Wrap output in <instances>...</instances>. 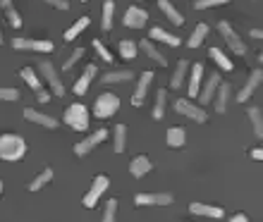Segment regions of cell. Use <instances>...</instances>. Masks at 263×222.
<instances>
[{"label": "cell", "mask_w": 263, "mask_h": 222, "mask_svg": "<svg viewBox=\"0 0 263 222\" xmlns=\"http://www.w3.org/2000/svg\"><path fill=\"white\" fill-rule=\"evenodd\" d=\"M27 155V141L17 134H3L0 136V160L17 163Z\"/></svg>", "instance_id": "obj_1"}, {"label": "cell", "mask_w": 263, "mask_h": 222, "mask_svg": "<svg viewBox=\"0 0 263 222\" xmlns=\"http://www.w3.org/2000/svg\"><path fill=\"white\" fill-rule=\"evenodd\" d=\"M65 122L77 132H86L89 129V110L82 103H72L65 110Z\"/></svg>", "instance_id": "obj_2"}, {"label": "cell", "mask_w": 263, "mask_h": 222, "mask_svg": "<svg viewBox=\"0 0 263 222\" xmlns=\"http://www.w3.org/2000/svg\"><path fill=\"white\" fill-rule=\"evenodd\" d=\"M218 31H220L222 34V38H225V43H228L230 46V50H232V53H235V55H247V43L242 41V38H239V36H237V31L232 27H230L228 22L222 19L220 24H218Z\"/></svg>", "instance_id": "obj_3"}, {"label": "cell", "mask_w": 263, "mask_h": 222, "mask_svg": "<svg viewBox=\"0 0 263 222\" xmlns=\"http://www.w3.org/2000/svg\"><path fill=\"white\" fill-rule=\"evenodd\" d=\"M93 110H96V117H101V119L110 117L112 112L120 110V98L115 96V93H101V96L96 98Z\"/></svg>", "instance_id": "obj_4"}, {"label": "cell", "mask_w": 263, "mask_h": 222, "mask_svg": "<svg viewBox=\"0 0 263 222\" xmlns=\"http://www.w3.org/2000/svg\"><path fill=\"white\" fill-rule=\"evenodd\" d=\"M175 110L180 112V115H184V117H192L194 122H206L208 115L203 112V108H199V105H194L192 100H187V98H180L177 103H175Z\"/></svg>", "instance_id": "obj_5"}, {"label": "cell", "mask_w": 263, "mask_h": 222, "mask_svg": "<svg viewBox=\"0 0 263 222\" xmlns=\"http://www.w3.org/2000/svg\"><path fill=\"white\" fill-rule=\"evenodd\" d=\"M108 139V129H96L93 134H89L84 141H79L74 146V153H77V158H82V155H86V153L91 151V148H96L98 144H103V141Z\"/></svg>", "instance_id": "obj_6"}, {"label": "cell", "mask_w": 263, "mask_h": 222, "mask_svg": "<svg viewBox=\"0 0 263 222\" xmlns=\"http://www.w3.org/2000/svg\"><path fill=\"white\" fill-rule=\"evenodd\" d=\"M108 184H110V181H108V177H105V174H98L96 179H93V184H91L89 194L84 196V206H86V208H93V206H96V201L103 196L105 189H108Z\"/></svg>", "instance_id": "obj_7"}, {"label": "cell", "mask_w": 263, "mask_h": 222, "mask_svg": "<svg viewBox=\"0 0 263 222\" xmlns=\"http://www.w3.org/2000/svg\"><path fill=\"white\" fill-rule=\"evenodd\" d=\"M39 70L43 72V76H46V82L50 84V89H53V93H55L58 98L65 96V86H63V82H60V76H58L55 67H53V65H50L48 60H43V63H39Z\"/></svg>", "instance_id": "obj_8"}, {"label": "cell", "mask_w": 263, "mask_h": 222, "mask_svg": "<svg viewBox=\"0 0 263 222\" xmlns=\"http://www.w3.org/2000/svg\"><path fill=\"white\" fill-rule=\"evenodd\" d=\"M12 48L17 50H39V53H50L53 50V43L50 41H34V38H14L12 41Z\"/></svg>", "instance_id": "obj_9"}, {"label": "cell", "mask_w": 263, "mask_h": 222, "mask_svg": "<svg viewBox=\"0 0 263 222\" xmlns=\"http://www.w3.org/2000/svg\"><path fill=\"white\" fill-rule=\"evenodd\" d=\"M146 22H148V12L146 10H141V7H127L125 12V27L129 29H144Z\"/></svg>", "instance_id": "obj_10"}, {"label": "cell", "mask_w": 263, "mask_h": 222, "mask_svg": "<svg viewBox=\"0 0 263 222\" xmlns=\"http://www.w3.org/2000/svg\"><path fill=\"white\" fill-rule=\"evenodd\" d=\"M153 76H156L153 72H141V76H139V82H137V91H134V96H132V105H137V108L144 105L146 91H148V86H151Z\"/></svg>", "instance_id": "obj_11"}, {"label": "cell", "mask_w": 263, "mask_h": 222, "mask_svg": "<svg viewBox=\"0 0 263 222\" xmlns=\"http://www.w3.org/2000/svg\"><path fill=\"white\" fill-rule=\"evenodd\" d=\"M258 86H261V70H254L249 74V82L244 84V89L237 93V100H239V103H247L249 96H254V91H256Z\"/></svg>", "instance_id": "obj_12"}, {"label": "cell", "mask_w": 263, "mask_h": 222, "mask_svg": "<svg viewBox=\"0 0 263 222\" xmlns=\"http://www.w3.org/2000/svg\"><path fill=\"white\" fill-rule=\"evenodd\" d=\"M137 206H170L173 196L170 194H137Z\"/></svg>", "instance_id": "obj_13"}, {"label": "cell", "mask_w": 263, "mask_h": 222, "mask_svg": "<svg viewBox=\"0 0 263 222\" xmlns=\"http://www.w3.org/2000/svg\"><path fill=\"white\" fill-rule=\"evenodd\" d=\"M24 117H27L29 122H34V125L48 127V129H55V127H58V119H55V117H50V115H43V112H36L34 108H27V110H24Z\"/></svg>", "instance_id": "obj_14"}, {"label": "cell", "mask_w": 263, "mask_h": 222, "mask_svg": "<svg viewBox=\"0 0 263 222\" xmlns=\"http://www.w3.org/2000/svg\"><path fill=\"white\" fill-rule=\"evenodd\" d=\"M218 84H220V74H211V79L203 84V89H199V96H196V98L201 100V105H208V103H211V98L215 96Z\"/></svg>", "instance_id": "obj_15"}, {"label": "cell", "mask_w": 263, "mask_h": 222, "mask_svg": "<svg viewBox=\"0 0 263 222\" xmlns=\"http://www.w3.org/2000/svg\"><path fill=\"white\" fill-rule=\"evenodd\" d=\"M189 210L194 215H203V217H222V208H215V206H206V203H189Z\"/></svg>", "instance_id": "obj_16"}, {"label": "cell", "mask_w": 263, "mask_h": 222, "mask_svg": "<svg viewBox=\"0 0 263 222\" xmlns=\"http://www.w3.org/2000/svg\"><path fill=\"white\" fill-rule=\"evenodd\" d=\"M148 170H151V160L146 158V155H137V158L129 163V172H132V177H134V179L144 177Z\"/></svg>", "instance_id": "obj_17"}, {"label": "cell", "mask_w": 263, "mask_h": 222, "mask_svg": "<svg viewBox=\"0 0 263 222\" xmlns=\"http://www.w3.org/2000/svg\"><path fill=\"white\" fill-rule=\"evenodd\" d=\"M139 48L144 50L146 55L151 57V60H153V63H156V65H160V67H165V65H167L165 55H163V53H160V50H158V48H156V46H153V43H151V41H148V38H144V41L139 43Z\"/></svg>", "instance_id": "obj_18"}, {"label": "cell", "mask_w": 263, "mask_h": 222, "mask_svg": "<svg viewBox=\"0 0 263 222\" xmlns=\"http://www.w3.org/2000/svg\"><path fill=\"white\" fill-rule=\"evenodd\" d=\"M93 74H98L96 65H89V67L84 70V74L79 76V79H77V84H74V93H77V96L86 93V89H89V84H91V79H93Z\"/></svg>", "instance_id": "obj_19"}, {"label": "cell", "mask_w": 263, "mask_h": 222, "mask_svg": "<svg viewBox=\"0 0 263 222\" xmlns=\"http://www.w3.org/2000/svg\"><path fill=\"white\" fill-rule=\"evenodd\" d=\"M228 98H230V84H218L215 89V110L218 112H225L228 110Z\"/></svg>", "instance_id": "obj_20"}, {"label": "cell", "mask_w": 263, "mask_h": 222, "mask_svg": "<svg viewBox=\"0 0 263 222\" xmlns=\"http://www.w3.org/2000/svg\"><path fill=\"white\" fill-rule=\"evenodd\" d=\"M165 141H167V146H184V141H187V132L182 129V127H170L165 134Z\"/></svg>", "instance_id": "obj_21"}, {"label": "cell", "mask_w": 263, "mask_h": 222, "mask_svg": "<svg viewBox=\"0 0 263 222\" xmlns=\"http://www.w3.org/2000/svg\"><path fill=\"white\" fill-rule=\"evenodd\" d=\"M158 5H160V10L165 12V17L173 22V24H177V27H180V24H184V17H182L180 10H177V7H175L170 0H160Z\"/></svg>", "instance_id": "obj_22"}, {"label": "cell", "mask_w": 263, "mask_h": 222, "mask_svg": "<svg viewBox=\"0 0 263 222\" xmlns=\"http://www.w3.org/2000/svg\"><path fill=\"white\" fill-rule=\"evenodd\" d=\"M148 36H153V41H160V43H167V46H180V38L177 36H173V34H167L165 29H160V27H153L151 29V34Z\"/></svg>", "instance_id": "obj_23"}, {"label": "cell", "mask_w": 263, "mask_h": 222, "mask_svg": "<svg viewBox=\"0 0 263 222\" xmlns=\"http://www.w3.org/2000/svg\"><path fill=\"white\" fill-rule=\"evenodd\" d=\"M134 79V72L129 70H120V72H108V74L101 76L103 84H118V82H132Z\"/></svg>", "instance_id": "obj_24"}, {"label": "cell", "mask_w": 263, "mask_h": 222, "mask_svg": "<svg viewBox=\"0 0 263 222\" xmlns=\"http://www.w3.org/2000/svg\"><path fill=\"white\" fill-rule=\"evenodd\" d=\"M201 74H203V65L196 63L194 67H192V79H189V93H192V98L199 96V89H201Z\"/></svg>", "instance_id": "obj_25"}, {"label": "cell", "mask_w": 263, "mask_h": 222, "mask_svg": "<svg viewBox=\"0 0 263 222\" xmlns=\"http://www.w3.org/2000/svg\"><path fill=\"white\" fill-rule=\"evenodd\" d=\"M0 7H3V12L7 14V19H10V24H12L14 29H20V27H22V17H20V12L14 10L12 3H10V0H0Z\"/></svg>", "instance_id": "obj_26"}, {"label": "cell", "mask_w": 263, "mask_h": 222, "mask_svg": "<svg viewBox=\"0 0 263 222\" xmlns=\"http://www.w3.org/2000/svg\"><path fill=\"white\" fill-rule=\"evenodd\" d=\"M89 24H91L89 17H79V19H77L74 24H72V27L67 29V31H65V38H67V41H74L77 36L82 34V31H84L86 27H89Z\"/></svg>", "instance_id": "obj_27"}, {"label": "cell", "mask_w": 263, "mask_h": 222, "mask_svg": "<svg viewBox=\"0 0 263 222\" xmlns=\"http://www.w3.org/2000/svg\"><path fill=\"white\" fill-rule=\"evenodd\" d=\"M208 55H211V57L215 60V63H218V67H220V70L232 72V67H235V65H232V60H230V57L225 55V53H222L220 48H211V53H208Z\"/></svg>", "instance_id": "obj_28"}, {"label": "cell", "mask_w": 263, "mask_h": 222, "mask_svg": "<svg viewBox=\"0 0 263 222\" xmlns=\"http://www.w3.org/2000/svg\"><path fill=\"white\" fill-rule=\"evenodd\" d=\"M187 70H189V63L187 60H180V63H177V70H175V74H173V79H170V86H173V89H180L182 86Z\"/></svg>", "instance_id": "obj_29"}, {"label": "cell", "mask_w": 263, "mask_h": 222, "mask_svg": "<svg viewBox=\"0 0 263 222\" xmlns=\"http://www.w3.org/2000/svg\"><path fill=\"white\" fill-rule=\"evenodd\" d=\"M50 179H53V170H50V167H46V170H43V172L39 174L31 184H29V191H39V189H43Z\"/></svg>", "instance_id": "obj_30"}, {"label": "cell", "mask_w": 263, "mask_h": 222, "mask_svg": "<svg viewBox=\"0 0 263 222\" xmlns=\"http://www.w3.org/2000/svg\"><path fill=\"white\" fill-rule=\"evenodd\" d=\"M206 34H208V27H206V24H196L194 34L189 36V48H199L201 43H203V38H206Z\"/></svg>", "instance_id": "obj_31"}, {"label": "cell", "mask_w": 263, "mask_h": 222, "mask_svg": "<svg viewBox=\"0 0 263 222\" xmlns=\"http://www.w3.org/2000/svg\"><path fill=\"white\" fill-rule=\"evenodd\" d=\"M112 14H115V3H112V0H108V3L103 5V22H101L103 31H110V29H112Z\"/></svg>", "instance_id": "obj_32"}, {"label": "cell", "mask_w": 263, "mask_h": 222, "mask_svg": "<svg viewBox=\"0 0 263 222\" xmlns=\"http://www.w3.org/2000/svg\"><path fill=\"white\" fill-rule=\"evenodd\" d=\"M165 103H167V96L165 91H156V105H153V119H160L163 117V110H165Z\"/></svg>", "instance_id": "obj_33"}, {"label": "cell", "mask_w": 263, "mask_h": 222, "mask_svg": "<svg viewBox=\"0 0 263 222\" xmlns=\"http://www.w3.org/2000/svg\"><path fill=\"white\" fill-rule=\"evenodd\" d=\"M249 119H251V127H254V134L263 136V117L258 108H249Z\"/></svg>", "instance_id": "obj_34"}, {"label": "cell", "mask_w": 263, "mask_h": 222, "mask_svg": "<svg viewBox=\"0 0 263 222\" xmlns=\"http://www.w3.org/2000/svg\"><path fill=\"white\" fill-rule=\"evenodd\" d=\"M125 144H127V127L125 125H118L115 127V153H122L125 151Z\"/></svg>", "instance_id": "obj_35"}, {"label": "cell", "mask_w": 263, "mask_h": 222, "mask_svg": "<svg viewBox=\"0 0 263 222\" xmlns=\"http://www.w3.org/2000/svg\"><path fill=\"white\" fill-rule=\"evenodd\" d=\"M22 76H24V82H27L29 86L36 91V93L41 91V79H39V74H36L31 67H24V70H22Z\"/></svg>", "instance_id": "obj_36"}, {"label": "cell", "mask_w": 263, "mask_h": 222, "mask_svg": "<svg viewBox=\"0 0 263 222\" xmlns=\"http://www.w3.org/2000/svg\"><path fill=\"white\" fill-rule=\"evenodd\" d=\"M137 50H139V46L134 41H120V55L127 57V60H134Z\"/></svg>", "instance_id": "obj_37"}, {"label": "cell", "mask_w": 263, "mask_h": 222, "mask_svg": "<svg viewBox=\"0 0 263 222\" xmlns=\"http://www.w3.org/2000/svg\"><path fill=\"white\" fill-rule=\"evenodd\" d=\"M115 213H118V198H110V201L105 203L103 222H115Z\"/></svg>", "instance_id": "obj_38"}, {"label": "cell", "mask_w": 263, "mask_h": 222, "mask_svg": "<svg viewBox=\"0 0 263 222\" xmlns=\"http://www.w3.org/2000/svg\"><path fill=\"white\" fill-rule=\"evenodd\" d=\"M230 0H196L194 7L196 10H208V7H215V5H228Z\"/></svg>", "instance_id": "obj_39"}, {"label": "cell", "mask_w": 263, "mask_h": 222, "mask_svg": "<svg viewBox=\"0 0 263 222\" xmlns=\"http://www.w3.org/2000/svg\"><path fill=\"white\" fill-rule=\"evenodd\" d=\"M93 48H96V53H98V55H101V57H103L105 63H112L110 50H108V48H105V46H103V41H93Z\"/></svg>", "instance_id": "obj_40"}, {"label": "cell", "mask_w": 263, "mask_h": 222, "mask_svg": "<svg viewBox=\"0 0 263 222\" xmlns=\"http://www.w3.org/2000/svg\"><path fill=\"white\" fill-rule=\"evenodd\" d=\"M0 100H20L17 89H0Z\"/></svg>", "instance_id": "obj_41"}, {"label": "cell", "mask_w": 263, "mask_h": 222, "mask_svg": "<svg viewBox=\"0 0 263 222\" xmlns=\"http://www.w3.org/2000/svg\"><path fill=\"white\" fill-rule=\"evenodd\" d=\"M82 55H84V48H77L74 53L69 55V60H67V63L63 65V70H69V67H72V65H74V63H79V60H82Z\"/></svg>", "instance_id": "obj_42"}, {"label": "cell", "mask_w": 263, "mask_h": 222, "mask_svg": "<svg viewBox=\"0 0 263 222\" xmlns=\"http://www.w3.org/2000/svg\"><path fill=\"white\" fill-rule=\"evenodd\" d=\"M43 3H48V5L58 7V10H69V3H67V0H43Z\"/></svg>", "instance_id": "obj_43"}, {"label": "cell", "mask_w": 263, "mask_h": 222, "mask_svg": "<svg viewBox=\"0 0 263 222\" xmlns=\"http://www.w3.org/2000/svg\"><path fill=\"white\" fill-rule=\"evenodd\" d=\"M36 98H39V103H48L50 100V93H46V91H39V93H36Z\"/></svg>", "instance_id": "obj_44"}, {"label": "cell", "mask_w": 263, "mask_h": 222, "mask_svg": "<svg viewBox=\"0 0 263 222\" xmlns=\"http://www.w3.org/2000/svg\"><path fill=\"white\" fill-rule=\"evenodd\" d=\"M230 222H249V217L244 215V213H237V215L230 217Z\"/></svg>", "instance_id": "obj_45"}, {"label": "cell", "mask_w": 263, "mask_h": 222, "mask_svg": "<svg viewBox=\"0 0 263 222\" xmlns=\"http://www.w3.org/2000/svg\"><path fill=\"white\" fill-rule=\"evenodd\" d=\"M251 158H254V160H261L263 158V151H261V148H254V151H251Z\"/></svg>", "instance_id": "obj_46"}, {"label": "cell", "mask_w": 263, "mask_h": 222, "mask_svg": "<svg viewBox=\"0 0 263 222\" xmlns=\"http://www.w3.org/2000/svg\"><path fill=\"white\" fill-rule=\"evenodd\" d=\"M249 36H251V38H261V36H263V31H261V29H251V31H249Z\"/></svg>", "instance_id": "obj_47"}, {"label": "cell", "mask_w": 263, "mask_h": 222, "mask_svg": "<svg viewBox=\"0 0 263 222\" xmlns=\"http://www.w3.org/2000/svg\"><path fill=\"white\" fill-rule=\"evenodd\" d=\"M0 194H3V181H0Z\"/></svg>", "instance_id": "obj_48"}, {"label": "cell", "mask_w": 263, "mask_h": 222, "mask_svg": "<svg viewBox=\"0 0 263 222\" xmlns=\"http://www.w3.org/2000/svg\"><path fill=\"white\" fill-rule=\"evenodd\" d=\"M0 46H3V34H0Z\"/></svg>", "instance_id": "obj_49"}, {"label": "cell", "mask_w": 263, "mask_h": 222, "mask_svg": "<svg viewBox=\"0 0 263 222\" xmlns=\"http://www.w3.org/2000/svg\"><path fill=\"white\" fill-rule=\"evenodd\" d=\"M82 3H89V0H82Z\"/></svg>", "instance_id": "obj_50"}]
</instances>
